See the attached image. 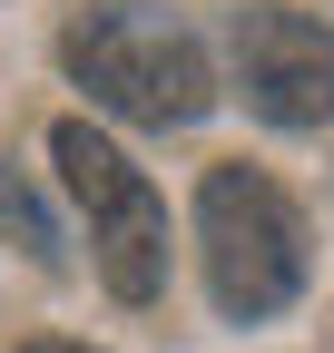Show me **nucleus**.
I'll return each mask as SVG.
<instances>
[{
  "mask_svg": "<svg viewBox=\"0 0 334 353\" xmlns=\"http://www.w3.org/2000/svg\"><path fill=\"white\" fill-rule=\"evenodd\" d=\"M59 69L89 88V108L128 118V128H197L217 108L206 39L157 0H79L59 30Z\"/></svg>",
  "mask_w": 334,
  "mask_h": 353,
  "instance_id": "obj_1",
  "label": "nucleus"
},
{
  "mask_svg": "<svg viewBox=\"0 0 334 353\" xmlns=\"http://www.w3.org/2000/svg\"><path fill=\"white\" fill-rule=\"evenodd\" d=\"M197 255H206V294H217V314L226 324H266L285 314V304L305 294V216L295 196L275 187L266 167H206V187H197Z\"/></svg>",
  "mask_w": 334,
  "mask_h": 353,
  "instance_id": "obj_2",
  "label": "nucleus"
},
{
  "mask_svg": "<svg viewBox=\"0 0 334 353\" xmlns=\"http://www.w3.org/2000/svg\"><path fill=\"white\" fill-rule=\"evenodd\" d=\"M50 157H59V187L79 196V216H89V255L118 304H157L167 294V206L157 187L128 167V148L99 138L89 118H59L50 128Z\"/></svg>",
  "mask_w": 334,
  "mask_h": 353,
  "instance_id": "obj_3",
  "label": "nucleus"
},
{
  "mask_svg": "<svg viewBox=\"0 0 334 353\" xmlns=\"http://www.w3.org/2000/svg\"><path fill=\"white\" fill-rule=\"evenodd\" d=\"M236 88L266 128H334V20L295 0L236 10Z\"/></svg>",
  "mask_w": 334,
  "mask_h": 353,
  "instance_id": "obj_4",
  "label": "nucleus"
},
{
  "mask_svg": "<svg viewBox=\"0 0 334 353\" xmlns=\"http://www.w3.org/2000/svg\"><path fill=\"white\" fill-rule=\"evenodd\" d=\"M0 226H20V245H30L39 265H59V226H50V206L10 176V157H0Z\"/></svg>",
  "mask_w": 334,
  "mask_h": 353,
  "instance_id": "obj_5",
  "label": "nucleus"
},
{
  "mask_svg": "<svg viewBox=\"0 0 334 353\" xmlns=\"http://www.w3.org/2000/svg\"><path fill=\"white\" fill-rule=\"evenodd\" d=\"M30 353H99V343H59V334H39V343H30Z\"/></svg>",
  "mask_w": 334,
  "mask_h": 353,
  "instance_id": "obj_6",
  "label": "nucleus"
}]
</instances>
